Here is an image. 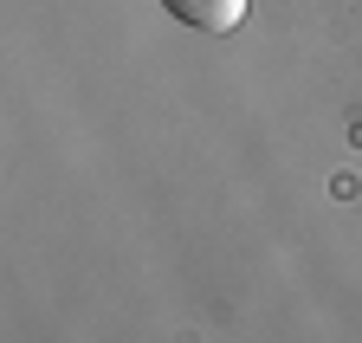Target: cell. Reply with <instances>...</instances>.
<instances>
[{
	"mask_svg": "<svg viewBox=\"0 0 362 343\" xmlns=\"http://www.w3.org/2000/svg\"><path fill=\"white\" fill-rule=\"evenodd\" d=\"M162 7L194 33H233L246 20V0H162Z\"/></svg>",
	"mask_w": 362,
	"mask_h": 343,
	"instance_id": "cell-1",
	"label": "cell"
}]
</instances>
